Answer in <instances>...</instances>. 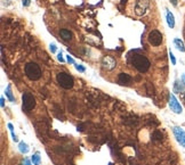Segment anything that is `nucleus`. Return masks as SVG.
<instances>
[{"label":"nucleus","instance_id":"1","mask_svg":"<svg viewBox=\"0 0 185 165\" xmlns=\"http://www.w3.org/2000/svg\"><path fill=\"white\" fill-rule=\"evenodd\" d=\"M129 62L132 65V67L136 71H138L139 73H146L151 66L149 58L142 54H138V53H134L129 56Z\"/></svg>","mask_w":185,"mask_h":165},{"label":"nucleus","instance_id":"2","mask_svg":"<svg viewBox=\"0 0 185 165\" xmlns=\"http://www.w3.org/2000/svg\"><path fill=\"white\" fill-rule=\"evenodd\" d=\"M24 71H25V75H27L31 81H37V80H39L40 78H41V75H42V72H41L40 66L37 63H33V62L27 63V65H25Z\"/></svg>","mask_w":185,"mask_h":165},{"label":"nucleus","instance_id":"3","mask_svg":"<svg viewBox=\"0 0 185 165\" xmlns=\"http://www.w3.org/2000/svg\"><path fill=\"white\" fill-rule=\"evenodd\" d=\"M57 82L60 83V85L64 89H71L74 85V80L73 78L67 74L65 72H60L57 74Z\"/></svg>","mask_w":185,"mask_h":165},{"label":"nucleus","instance_id":"4","mask_svg":"<svg viewBox=\"0 0 185 165\" xmlns=\"http://www.w3.org/2000/svg\"><path fill=\"white\" fill-rule=\"evenodd\" d=\"M147 41L152 47H160L163 41V35L159 30H152L150 31L149 35H147Z\"/></svg>","mask_w":185,"mask_h":165},{"label":"nucleus","instance_id":"5","mask_svg":"<svg viewBox=\"0 0 185 165\" xmlns=\"http://www.w3.org/2000/svg\"><path fill=\"white\" fill-rule=\"evenodd\" d=\"M150 7V0H136L134 6V13L137 16H143Z\"/></svg>","mask_w":185,"mask_h":165},{"label":"nucleus","instance_id":"6","mask_svg":"<svg viewBox=\"0 0 185 165\" xmlns=\"http://www.w3.org/2000/svg\"><path fill=\"white\" fill-rule=\"evenodd\" d=\"M22 100H23V110L30 112L36 106V99L33 95L30 92H24L22 96Z\"/></svg>","mask_w":185,"mask_h":165},{"label":"nucleus","instance_id":"7","mask_svg":"<svg viewBox=\"0 0 185 165\" xmlns=\"http://www.w3.org/2000/svg\"><path fill=\"white\" fill-rule=\"evenodd\" d=\"M102 66L103 69H105L106 71H111L116 67V59L111 56H105L102 59Z\"/></svg>","mask_w":185,"mask_h":165},{"label":"nucleus","instance_id":"8","mask_svg":"<svg viewBox=\"0 0 185 165\" xmlns=\"http://www.w3.org/2000/svg\"><path fill=\"white\" fill-rule=\"evenodd\" d=\"M172 132H174L175 137L177 139V141H178L183 147H185V131L184 130H183L182 128L175 126V128L172 129Z\"/></svg>","mask_w":185,"mask_h":165},{"label":"nucleus","instance_id":"9","mask_svg":"<svg viewBox=\"0 0 185 165\" xmlns=\"http://www.w3.org/2000/svg\"><path fill=\"white\" fill-rule=\"evenodd\" d=\"M169 107L176 114H181L182 113V106L179 105V103L177 101L176 97L174 95H170V97H169Z\"/></svg>","mask_w":185,"mask_h":165},{"label":"nucleus","instance_id":"10","mask_svg":"<svg viewBox=\"0 0 185 165\" xmlns=\"http://www.w3.org/2000/svg\"><path fill=\"white\" fill-rule=\"evenodd\" d=\"M60 37L62 38V40L64 41H72L73 40V34L70 30H66V28H61L60 30Z\"/></svg>","mask_w":185,"mask_h":165},{"label":"nucleus","instance_id":"11","mask_svg":"<svg viewBox=\"0 0 185 165\" xmlns=\"http://www.w3.org/2000/svg\"><path fill=\"white\" fill-rule=\"evenodd\" d=\"M132 81V78L129 74H125V73H121L119 74V82L121 84H125V83H130Z\"/></svg>","mask_w":185,"mask_h":165},{"label":"nucleus","instance_id":"12","mask_svg":"<svg viewBox=\"0 0 185 165\" xmlns=\"http://www.w3.org/2000/svg\"><path fill=\"white\" fill-rule=\"evenodd\" d=\"M167 23L170 28H174L175 26V19H174V15L172 13H170L169 10H167Z\"/></svg>","mask_w":185,"mask_h":165},{"label":"nucleus","instance_id":"13","mask_svg":"<svg viewBox=\"0 0 185 165\" xmlns=\"http://www.w3.org/2000/svg\"><path fill=\"white\" fill-rule=\"evenodd\" d=\"M18 149H20V151H21L22 154H27L29 150H30V149H29V146H27L24 141L20 142V145H18Z\"/></svg>","mask_w":185,"mask_h":165},{"label":"nucleus","instance_id":"14","mask_svg":"<svg viewBox=\"0 0 185 165\" xmlns=\"http://www.w3.org/2000/svg\"><path fill=\"white\" fill-rule=\"evenodd\" d=\"M174 43H175L176 48H177L179 51H185L184 43H183V41H182V40H179V39H175V40H174Z\"/></svg>","mask_w":185,"mask_h":165},{"label":"nucleus","instance_id":"15","mask_svg":"<svg viewBox=\"0 0 185 165\" xmlns=\"http://www.w3.org/2000/svg\"><path fill=\"white\" fill-rule=\"evenodd\" d=\"M32 163H33V165H40L41 159H40L39 153H36V154L32 156Z\"/></svg>","mask_w":185,"mask_h":165},{"label":"nucleus","instance_id":"16","mask_svg":"<svg viewBox=\"0 0 185 165\" xmlns=\"http://www.w3.org/2000/svg\"><path fill=\"white\" fill-rule=\"evenodd\" d=\"M6 96L8 97V99L11 100V101H14L15 99H14V97H13V94H12V89H11V85H8L7 88H6Z\"/></svg>","mask_w":185,"mask_h":165},{"label":"nucleus","instance_id":"17","mask_svg":"<svg viewBox=\"0 0 185 165\" xmlns=\"http://www.w3.org/2000/svg\"><path fill=\"white\" fill-rule=\"evenodd\" d=\"M8 128H9V131H11V133H12V137H13L14 141H17V138L15 136V133H14V129H13V125L11 123H8Z\"/></svg>","mask_w":185,"mask_h":165},{"label":"nucleus","instance_id":"18","mask_svg":"<svg viewBox=\"0 0 185 165\" xmlns=\"http://www.w3.org/2000/svg\"><path fill=\"white\" fill-rule=\"evenodd\" d=\"M169 56H170V59H172V65H175V64H176V59H175V57H174V55H172V51L169 53Z\"/></svg>","mask_w":185,"mask_h":165},{"label":"nucleus","instance_id":"19","mask_svg":"<svg viewBox=\"0 0 185 165\" xmlns=\"http://www.w3.org/2000/svg\"><path fill=\"white\" fill-rule=\"evenodd\" d=\"M24 165H31V162H30L27 158H25V159H24Z\"/></svg>","mask_w":185,"mask_h":165},{"label":"nucleus","instance_id":"20","mask_svg":"<svg viewBox=\"0 0 185 165\" xmlns=\"http://www.w3.org/2000/svg\"><path fill=\"white\" fill-rule=\"evenodd\" d=\"M76 67H77V69H78V71H81V72H83V71H85V69H83V67L78 66V65H76Z\"/></svg>","mask_w":185,"mask_h":165},{"label":"nucleus","instance_id":"21","mask_svg":"<svg viewBox=\"0 0 185 165\" xmlns=\"http://www.w3.org/2000/svg\"><path fill=\"white\" fill-rule=\"evenodd\" d=\"M50 49H52V51H53V53H55V50H56V47H55V44H52V46H50Z\"/></svg>","mask_w":185,"mask_h":165},{"label":"nucleus","instance_id":"22","mask_svg":"<svg viewBox=\"0 0 185 165\" xmlns=\"http://www.w3.org/2000/svg\"><path fill=\"white\" fill-rule=\"evenodd\" d=\"M4 106H5V99L1 98V107H4Z\"/></svg>","mask_w":185,"mask_h":165},{"label":"nucleus","instance_id":"23","mask_svg":"<svg viewBox=\"0 0 185 165\" xmlns=\"http://www.w3.org/2000/svg\"><path fill=\"white\" fill-rule=\"evenodd\" d=\"M58 59H60L61 62H63V57H62V54H58Z\"/></svg>","mask_w":185,"mask_h":165},{"label":"nucleus","instance_id":"24","mask_svg":"<svg viewBox=\"0 0 185 165\" xmlns=\"http://www.w3.org/2000/svg\"><path fill=\"white\" fill-rule=\"evenodd\" d=\"M67 60H69V62H71V63H73V59H72L70 56H67Z\"/></svg>","mask_w":185,"mask_h":165},{"label":"nucleus","instance_id":"25","mask_svg":"<svg viewBox=\"0 0 185 165\" xmlns=\"http://www.w3.org/2000/svg\"><path fill=\"white\" fill-rule=\"evenodd\" d=\"M183 35H184V41H185V21H184V28H183Z\"/></svg>","mask_w":185,"mask_h":165},{"label":"nucleus","instance_id":"26","mask_svg":"<svg viewBox=\"0 0 185 165\" xmlns=\"http://www.w3.org/2000/svg\"><path fill=\"white\" fill-rule=\"evenodd\" d=\"M182 81H183L185 84V74H183V76H182Z\"/></svg>","mask_w":185,"mask_h":165},{"label":"nucleus","instance_id":"27","mask_svg":"<svg viewBox=\"0 0 185 165\" xmlns=\"http://www.w3.org/2000/svg\"><path fill=\"white\" fill-rule=\"evenodd\" d=\"M182 98H183V100H184V103H185V92L182 94Z\"/></svg>","mask_w":185,"mask_h":165},{"label":"nucleus","instance_id":"28","mask_svg":"<svg viewBox=\"0 0 185 165\" xmlns=\"http://www.w3.org/2000/svg\"><path fill=\"white\" fill-rule=\"evenodd\" d=\"M29 5V0H25V6H27Z\"/></svg>","mask_w":185,"mask_h":165}]
</instances>
